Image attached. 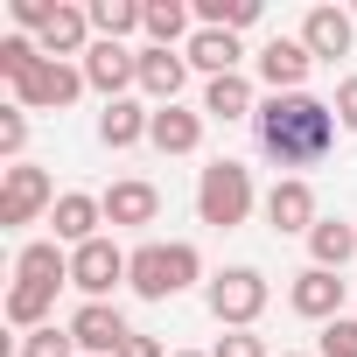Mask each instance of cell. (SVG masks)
<instances>
[{
    "instance_id": "6da1fadb",
    "label": "cell",
    "mask_w": 357,
    "mask_h": 357,
    "mask_svg": "<svg viewBox=\"0 0 357 357\" xmlns=\"http://www.w3.org/2000/svg\"><path fill=\"white\" fill-rule=\"evenodd\" d=\"M252 133H259V154L280 161V168H315L329 147H336V105L308 98V91H287V98H266L252 112Z\"/></svg>"
},
{
    "instance_id": "7a4b0ae2",
    "label": "cell",
    "mask_w": 357,
    "mask_h": 357,
    "mask_svg": "<svg viewBox=\"0 0 357 357\" xmlns=\"http://www.w3.org/2000/svg\"><path fill=\"white\" fill-rule=\"evenodd\" d=\"M204 280V259H197V245L190 238H147L140 252H133V266H126V287L140 294V301H168V294H183V287H197Z\"/></svg>"
},
{
    "instance_id": "3957f363",
    "label": "cell",
    "mask_w": 357,
    "mask_h": 357,
    "mask_svg": "<svg viewBox=\"0 0 357 357\" xmlns=\"http://www.w3.org/2000/svg\"><path fill=\"white\" fill-rule=\"evenodd\" d=\"M197 218L204 225H218V231H231V225H245L252 218V168L245 161H211L204 175H197Z\"/></svg>"
},
{
    "instance_id": "277c9868",
    "label": "cell",
    "mask_w": 357,
    "mask_h": 357,
    "mask_svg": "<svg viewBox=\"0 0 357 357\" xmlns=\"http://www.w3.org/2000/svg\"><path fill=\"white\" fill-rule=\"evenodd\" d=\"M204 301H211V315L225 329H252L266 315V273L259 266H225V273L204 280Z\"/></svg>"
},
{
    "instance_id": "5b68a950",
    "label": "cell",
    "mask_w": 357,
    "mask_h": 357,
    "mask_svg": "<svg viewBox=\"0 0 357 357\" xmlns=\"http://www.w3.org/2000/svg\"><path fill=\"white\" fill-rule=\"evenodd\" d=\"M77 91H84V63H50V56H43V63L15 84V105H22V112H63Z\"/></svg>"
},
{
    "instance_id": "8992f818",
    "label": "cell",
    "mask_w": 357,
    "mask_h": 357,
    "mask_svg": "<svg viewBox=\"0 0 357 357\" xmlns=\"http://www.w3.org/2000/svg\"><path fill=\"white\" fill-rule=\"evenodd\" d=\"M43 211H56V190H50V175L15 161L8 168V183H0V225H36Z\"/></svg>"
},
{
    "instance_id": "52a82bcc",
    "label": "cell",
    "mask_w": 357,
    "mask_h": 357,
    "mask_svg": "<svg viewBox=\"0 0 357 357\" xmlns=\"http://www.w3.org/2000/svg\"><path fill=\"white\" fill-rule=\"evenodd\" d=\"M126 266H133V252H119L112 238H91V245L70 252V287H84L91 301H105V294L126 280Z\"/></svg>"
},
{
    "instance_id": "ba28073f",
    "label": "cell",
    "mask_w": 357,
    "mask_h": 357,
    "mask_svg": "<svg viewBox=\"0 0 357 357\" xmlns=\"http://www.w3.org/2000/svg\"><path fill=\"white\" fill-rule=\"evenodd\" d=\"M266 225H273L280 238H294V231L308 238V231L322 225V211H315V190L301 183V175H280V183L266 190Z\"/></svg>"
},
{
    "instance_id": "9c48e42d",
    "label": "cell",
    "mask_w": 357,
    "mask_h": 357,
    "mask_svg": "<svg viewBox=\"0 0 357 357\" xmlns=\"http://www.w3.org/2000/svg\"><path fill=\"white\" fill-rule=\"evenodd\" d=\"M70 336H77L84 357H119V343H126L133 329H126V315H119L112 301H84V308L70 315Z\"/></svg>"
},
{
    "instance_id": "30bf717a",
    "label": "cell",
    "mask_w": 357,
    "mask_h": 357,
    "mask_svg": "<svg viewBox=\"0 0 357 357\" xmlns=\"http://www.w3.org/2000/svg\"><path fill=\"white\" fill-rule=\"evenodd\" d=\"M308 70H315V56H308V43H301V36H273V43L259 50V77L273 84V98L301 91V84H308Z\"/></svg>"
},
{
    "instance_id": "8fae6325",
    "label": "cell",
    "mask_w": 357,
    "mask_h": 357,
    "mask_svg": "<svg viewBox=\"0 0 357 357\" xmlns=\"http://www.w3.org/2000/svg\"><path fill=\"white\" fill-rule=\"evenodd\" d=\"M287 308L329 329V322L343 315V273H322V266H308V273H294V287H287Z\"/></svg>"
},
{
    "instance_id": "7c38bea8",
    "label": "cell",
    "mask_w": 357,
    "mask_h": 357,
    "mask_svg": "<svg viewBox=\"0 0 357 357\" xmlns=\"http://www.w3.org/2000/svg\"><path fill=\"white\" fill-rule=\"evenodd\" d=\"M84 84L105 91V105H112L126 84H140V56H133L126 43H91V56H84Z\"/></svg>"
},
{
    "instance_id": "4fadbf2b",
    "label": "cell",
    "mask_w": 357,
    "mask_h": 357,
    "mask_svg": "<svg viewBox=\"0 0 357 357\" xmlns=\"http://www.w3.org/2000/svg\"><path fill=\"white\" fill-rule=\"evenodd\" d=\"M50 225H56V245H91L98 238V225H105V204L98 197H84V190H63L56 197V211H50Z\"/></svg>"
},
{
    "instance_id": "5bb4252c",
    "label": "cell",
    "mask_w": 357,
    "mask_h": 357,
    "mask_svg": "<svg viewBox=\"0 0 357 357\" xmlns=\"http://www.w3.org/2000/svg\"><path fill=\"white\" fill-rule=\"evenodd\" d=\"M84 36H91V8H56V15H50V29H43L36 43H43V56H50V63H63V56H91V43H84Z\"/></svg>"
},
{
    "instance_id": "9a60e30c",
    "label": "cell",
    "mask_w": 357,
    "mask_h": 357,
    "mask_svg": "<svg viewBox=\"0 0 357 357\" xmlns=\"http://www.w3.org/2000/svg\"><path fill=\"white\" fill-rule=\"evenodd\" d=\"M147 140H154L161 154H197V140H204V112H190V105H154Z\"/></svg>"
},
{
    "instance_id": "2e32d148",
    "label": "cell",
    "mask_w": 357,
    "mask_h": 357,
    "mask_svg": "<svg viewBox=\"0 0 357 357\" xmlns=\"http://www.w3.org/2000/svg\"><path fill=\"white\" fill-rule=\"evenodd\" d=\"M98 204H105V225H154L161 218V190L154 183H112Z\"/></svg>"
},
{
    "instance_id": "e0dca14e",
    "label": "cell",
    "mask_w": 357,
    "mask_h": 357,
    "mask_svg": "<svg viewBox=\"0 0 357 357\" xmlns=\"http://www.w3.org/2000/svg\"><path fill=\"white\" fill-rule=\"evenodd\" d=\"M183 77H190V63L175 56V50H140V91L154 98V105H175V91H183Z\"/></svg>"
},
{
    "instance_id": "ac0fdd59",
    "label": "cell",
    "mask_w": 357,
    "mask_h": 357,
    "mask_svg": "<svg viewBox=\"0 0 357 357\" xmlns=\"http://www.w3.org/2000/svg\"><path fill=\"white\" fill-rule=\"evenodd\" d=\"M350 15L343 8H308V22H301V43H308V56H350Z\"/></svg>"
},
{
    "instance_id": "d6986e66",
    "label": "cell",
    "mask_w": 357,
    "mask_h": 357,
    "mask_svg": "<svg viewBox=\"0 0 357 357\" xmlns=\"http://www.w3.org/2000/svg\"><path fill=\"white\" fill-rule=\"evenodd\" d=\"M238 56H245V50H238V36H225V29H197L190 50H183V63H197L204 77H231Z\"/></svg>"
},
{
    "instance_id": "ffe728a7",
    "label": "cell",
    "mask_w": 357,
    "mask_h": 357,
    "mask_svg": "<svg viewBox=\"0 0 357 357\" xmlns=\"http://www.w3.org/2000/svg\"><path fill=\"white\" fill-rule=\"evenodd\" d=\"M15 273H22V280H36V287H50V294H56V287H63V280H70V252H63V245H56V238H36V245H22V252H15Z\"/></svg>"
},
{
    "instance_id": "44dd1931",
    "label": "cell",
    "mask_w": 357,
    "mask_h": 357,
    "mask_svg": "<svg viewBox=\"0 0 357 357\" xmlns=\"http://www.w3.org/2000/svg\"><path fill=\"white\" fill-rule=\"evenodd\" d=\"M308 259H315L322 273H343V259H357V225H343V218H322V225L308 231Z\"/></svg>"
},
{
    "instance_id": "7402d4cb",
    "label": "cell",
    "mask_w": 357,
    "mask_h": 357,
    "mask_svg": "<svg viewBox=\"0 0 357 357\" xmlns=\"http://www.w3.org/2000/svg\"><path fill=\"white\" fill-rule=\"evenodd\" d=\"M252 112H259V105H252V84H245L238 70L204 84V119H225V126H231V119H252Z\"/></svg>"
},
{
    "instance_id": "603a6c76",
    "label": "cell",
    "mask_w": 357,
    "mask_h": 357,
    "mask_svg": "<svg viewBox=\"0 0 357 357\" xmlns=\"http://www.w3.org/2000/svg\"><path fill=\"white\" fill-rule=\"evenodd\" d=\"M147 126H154V112L133 105V98H112V105L98 112V140H105V147H133V140H147Z\"/></svg>"
},
{
    "instance_id": "cb8c5ba5",
    "label": "cell",
    "mask_w": 357,
    "mask_h": 357,
    "mask_svg": "<svg viewBox=\"0 0 357 357\" xmlns=\"http://www.w3.org/2000/svg\"><path fill=\"white\" fill-rule=\"evenodd\" d=\"M50 308H56L50 287H36V280H15V287H8V322H15V329H29V336L50 329Z\"/></svg>"
},
{
    "instance_id": "d4e9b609",
    "label": "cell",
    "mask_w": 357,
    "mask_h": 357,
    "mask_svg": "<svg viewBox=\"0 0 357 357\" xmlns=\"http://www.w3.org/2000/svg\"><path fill=\"white\" fill-rule=\"evenodd\" d=\"M147 22V0H91V29H98V43H119V36H133Z\"/></svg>"
},
{
    "instance_id": "484cf974",
    "label": "cell",
    "mask_w": 357,
    "mask_h": 357,
    "mask_svg": "<svg viewBox=\"0 0 357 357\" xmlns=\"http://www.w3.org/2000/svg\"><path fill=\"white\" fill-rule=\"evenodd\" d=\"M140 29L154 36V50H175L190 36V8H183V0H147V22Z\"/></svg>"
},
{
    "instance_id": "4316f807",
    "label": "cell",
    "mask_w": 357,
    "mask_h": 357,
    "mask_svg": "<svg viewBox=\"0 0 357 357\" xmlns=\"http://www.w3.org/2000/svg\"><path fill=\"white\" fill-rule=\"evenodd\" d=\"M197 22H204V29L238 36V29H252V22H259V0H197Z\"/></svg>"
},
{
    "instance_id": "83f0119b",
    "label": "cell",
    "mask_w": 357,
    "mask_h": 357,
    "mask_svg": "<svg viewBox=\"0 0 357 357\" xmlns=\"http://www.w3.org/2000/svg\"><path fill=\"white\" fill-rule=\"evenodd\" d=\"M36 63H43V43L36 36H0V77H8V84H22Z\"/></svg>"
},
{
    "instance_id": "f1b7e54d",
    "label": "cell",
    "mask_w": 357,
    "mask_h": 357,
    "mask_svg": "<svg viewBox=\"0 0 357 357\" xmlns=\"http://www.w3.org/2000/svg\"><path fill=\"white\" fill-rule=\"evenodd\" d=\"M22 357H77V336L70 329H36V336H22Z\"/></svg>"
},
{
    "instance_id": "f546056e",
    "label": "cell",
    "mask_w": 357,
    "mask_h": 357,
    "mask_svg": "<svg viewBox=\"0 0 357 357\" xmlns=\"http://www.w3.org/2000/svg\"><path fill=\"white\" fill-rule=\"evenodd\" d=\"M315 357H357V315H336L329 329H322V350Z\"/></svg>"
},
{
    "instance_id": "4dcf8cb0",
    "label": "cell",
    "mask_w": 357,
    "mask_h": 357,
    "mask_svg": "<svg viewBox=\"0 0 357 357\" xmlns=\"http://www.w3.org/2000/svg\"><path fill=\"white\" fill-rule=\"evenodd\" d=\"M22 140H29V112H22V105H8V112H0V154L15 161V154H22Z\"/></svg>"
},
{
    "instance_id": "1f68e13d",
    "label": "cell",
    "mask_w": 357,
    "mask_h": 357,
    "mask_svg": "<svg viewBox=\"0 0 357 357\" xmlns=\"http://www.w3.org/2000/svg\"><path fill=\"white\" fill-rule=\"evenodd\" d=\"M211 357H266V343L252 336V329H231V336H218V350Z\"/></svg>"
},
{
    "instance_id": "d6a6232c",
    "label": "cell",
    "mask_w": 357,
    "mask_h": 357,
    "mask_svg": "<svg viewBox=\"0 0 357 357\" xmlns=\"http://www.w3.org/2000/svg\"><path fill=\"white\" fill-rule=\"evenodd\" d=\"M50 15H56L50 0H15V22H22L29 36H43V29H50Z\"/></svg>"
},
{
    "instance_id": "836d02e7",
    "label": "cell",
    "mask_w": 357,
    "mask_h": 357,
    "mask_svg": "<svg viewBox=\"0 0 357 357\" xmlns=\"http://www.w3.org/2000/svg\"><path fill=\"white\" fill-rule=\"evenodd\" d=\"M336 126H343V133H357V77H343V84H336Z\"/></svg>"
},
{
    "instance_id": "e575fe53",
    "label": "cell",
    "mask_w": 357,
    "mask_h": 357,
    "mask_svg": "<svg viewBox=\"0 0 357 357\" xmlns=\"http://www.w3.org/2000/svg\"><path fill=\"white\" fill-rule=\"evenodd\" d=\"M119 357H168V350H161V343H154V336H140V329H133V336H126V343H119Z\"/></svg>"
},
{
    "instance_id": "d590c367",
    "label": "cell",
    "mask_w": 357,
    "mask_h": 357,
    "mask_svg": "<svg viewBox=\"0 0 357 357\" xmlns=\"http://www.w3.org/2000/svg\"><path fill=\"white\" fill-rule=\"evenodd\" d=\"M175 357H204V350H175Z\"/></svg>"
},
{
    "instance_id": "8d00e7d4",
    "label": "cell",
    "mask_w": 357,
    "mask_h": 357,
    "mask_svg": "<svg viewBox=\"0 0 357 357\" xmlns=\"http://www.w3.org/2000/svg\"><path fill=\"white\" fill-rule=\"evenodd\" d=\"M280 357H301V350H280Z\"/></svg>"
},
{
    "instance_id": "74e56055",
    "label": "cell",
    "mask_w": 357,
    "mask_h": 357,
    "mask_svg": "<svg viewBox=\"0 0 357 357\" xmlns=\"http://www.w3.org/2000/svg\"><path fill=\"white\" fill-rule=\"evenodd\" d=\"M350 22H357V8H350Z\"/></svg>"
}]
</instances>
